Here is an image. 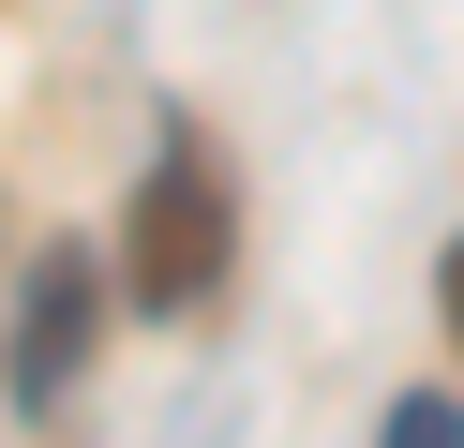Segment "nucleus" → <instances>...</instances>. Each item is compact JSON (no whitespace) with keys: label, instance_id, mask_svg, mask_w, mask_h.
<instances>
[{"label":"nucleus","instance_id":"nucleus-1","mask_svg":"<svg viewBox=\"0 0 464 448\" xmlns=\"http://www.w3.org/2000/svg\"><path fill=\"white\" fill-rule=\"evenodd\" d=\"M225 254H240V209H225V165L195 135L150 149V179H135V239H121V284L135 314H195V299L225 284Z\"/></svg>","mask_w":464,"mask_h":448},{"label":"nucleus","instance_id":"nucleus-2","mask_svg":"<svg viewBox=\"0 0 464 448\" xmlns=\"http://www.w3.org/2000/svg\"><path fill=\"white\" fill-rule=\"evenodd\" d=\"M105 344V254H75V239H45L31 284H15V344H0V388H15V418H61L75 374H91Z\"/></svg>","mask_w":464,"mask_h":448},{"label":"nucleus","instance_id":"nucleus-3","mask_svg":"<svg viewBox=\"0 0 464 448\" xmlns=\"http://www.w3.org/2000/svg\"><path fill=\"white\" fill-rule=\"evenodd\" d=\"M390 448H464V388H404V404H390Z\"/></svg>","mask_w":464,"mask_h":448},{"label":"nucleus","instance_id":"nucleus-4","mask_svg":"<svg viewBox=\"0 0 464 448\" xmlns=\"http://www.w3.org/2000/svg\"><path fill=\"white\" fill-rule=\"evenodd\" d=\"M434 299H450V344H464V239L434 254Z\"/></svg>","mask_w":464,"mask_h":448}]
</instances>
